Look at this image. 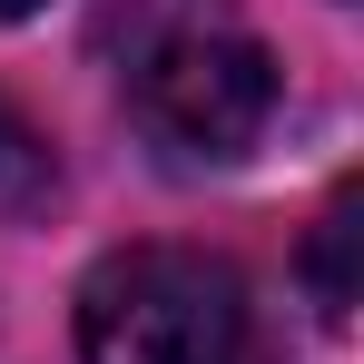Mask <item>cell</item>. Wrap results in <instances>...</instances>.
<instances>
[{"mask_svg":"<svg viewBox=\"0 0 364 364\" xmlns=\"http://www.w3.org/2000/svg\"><path fill=\"white\" fill-rule=\"evenodd\" d=\"M89 364H246V286L207 246H119L79 286Z\"/></svg>","mask_w":364,"mask_h":364,"instance_id":"6da1fadb","label":"cell"},{"mask_svg":"<svg viewBox=\"0 0 364 364\" xmlns=\"http://www.w3.org/2000/svg\"><path fill=\"white\" fill-rule=\"evenodd\" d=\"M128 109L168 158H246L276 119V60L237 10H197L128 50Z\"/></svg>","mask_w":364,"mask_h":364,"instance_id":"7a4b0ae2","label":"cell"},{"mask_svg":"<svg viewBox=\"0 0 364 364\" xmlns=\"http://www.w3.org/2000/svg\"><path fill=\"white\" fill-rule=\"evenodd\" d=\"M50 197H60V158H50V138L0 99V217H40Z\"/></svg>","mask_w":364,"mask_h":364,"instance_id":"3957f363","label":"cell"},{"mask_svg":"<svg viewBox=\"0 0 364 364\" xmlns=\"http://www.w3.org/2000/svg\"><path fill=\"white\" fill-rule=\"evenodd\" d=\"M355 217H364V197H355V187H345V197L315 217V266H305V276H315V305H325V325H345V315H355V237H364Z\"/></svg>","mask_w":364,"mask_h":364,"instance_id":"277c9868","label":"cell"},{"mask_svg":"<svg viewBox=\"0 0 364 364\" xmlns=\"http://www.w3.org/2000/svg\"><path fill=\"white\" fill-rule=\"evenodd\" d=\"M30 10H40V0H0V20H30Z\"/></svg>","mask_w":364,"mask_h":364,"instance_id":"5b68a950","label":"cell"}]
</instances>
